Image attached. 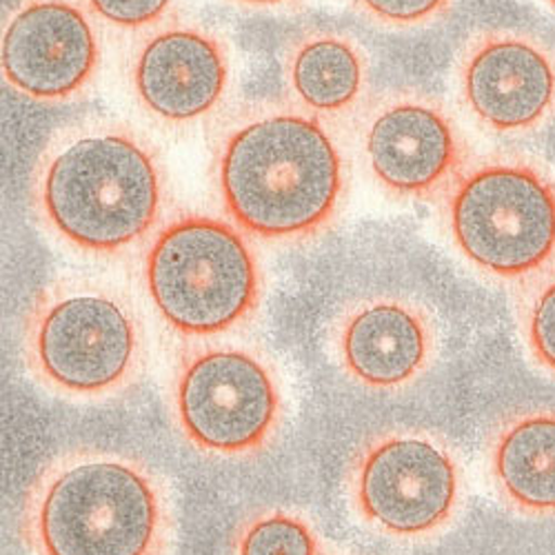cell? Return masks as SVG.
<instances>
[{"label":"cell","instance_id":"cell-15","mask_svg":"<svg viewBox=\"0 0 555 555\" xmlns=\"http://www.w3.org/2000/svg\"><path fill=\"white\" fill-rule=\"evenodd\" d=\"M487 465L500 500L527 518H555V406L520 409L491 431Z\"/></svg>","mask_w":555,"mask_h":555},{"label":"cell","instance_id":"cell-10","mask_svg":"<svg viewBox=\"0 0 555 555\" xmlns=\"http://www.w3.org/2000/svg\"><path fill=\"white\" fill-rule=\"evenodd\" d=\"M127 78L133 101L152 120L194 129L229 105L236 63L231 44L214 27L171 18L133 44Z\"/></svg>","mask_w":555,"mask_h":555},{"label":"cell","instance_id":"cell-16","mask_svg":"<svg viewBox=\"0 0 555 555\" xmlns=\"http://www.w3.org/2000/svg\"><path fill=\"white\" fill-rule=\"evenodd\" d=\"M234 555H325L322 540L313 520L285 506L260 508L245 518L234 538Z\"/></svg>","mask_w":555,"mask_h":555},{"label":"cell","instance_id":"cell-8","mask_svg":"<svg viewBox=\"0 0 555 555\" xmlns=\"http://www.w3.org/2000/svg\"><path fill=\"white\" fill-rule=\"evenodd\" d=\"M465 493L455 449L429 429H385L360 444L347 469V495L360 522L400 542L447 531Z\"/></svg>","mask_w":555,"mask_h":555},{"label":"cell","instance_id":"cell-9","mask_svg":"<svg viewBox=\"0 0 555 555\" xmlns=\"http://www.w3.org/2000/svg\"><path fill=\"white\" fill-rule=\"evenodd\" d=\"M360 158L380 188L402 201H434L472 163L451 109L415 87L387 89L356 120Z\"/></svg>","mask_w":555,"mask_h":555},{"label":"cell","instance_id":"cell-13","mask_svg":"<svg viewBox=\"0 0 555 555\" xmlns=\"http://www.w3.org/2000/svg\"><path fill=\"white\" fill-rule=\"evenodd\" d=\"M343 372L364 389L400 391L436 362L438 327L431 313L402 296H372L343 309L332 330Z\"/></svg>","mask_w":555,"mask_h":555},{"label":"cell","instance_id":"cell-4","mask_svg":"<svg viewBox=\"0 0 555 555\" xmlns=\"http://www.w3.org/2000/svg\"><path fill=\"white\" fill-rule=\"evenodd\" d=\"M31 378L74 402H103L143 378L150 343L141 307L99 275H61L31 300L23 320Z\"/></svg>","mask_w":555,"mask_h":555},{"label":"cell","instance_id":"cell-17","mask_svg":"<svg viewBox=\"0 0 555 555\" xmlns=\"http://www.w3.org/2000/svg\"><path fill=\"white\" fill-rule=\"evenodd\" d=\"M520 330L531 358L555 378V269L527 285L520 300Z\"/></svg>","mask_w":555,"mask_h":555},{"label":"cell","instance_id":"cell-6","mask_svg":"<svg viewBox=\"0 0 555 555\" xmlns=\"http://www.w3.org/2000/svg\"><path fill=\"white\" fill-rule=\"evenodd\" d=\"M451 243L500 283L529 285L555 269V180L520 154L472 160L442 196Z\"/></svg>","mask_w":555,"mask_h":555},{"label":"cell","instance_id":"cell-11","mask_svg":"<svg viewBox=\"0 0 555 555\" xmlns=\"http://www.w3.org/2000/svg\"><path fill=\"white\" fill-rule=\"evenodd\" d=\"M101 23L80 0H16L3 29L5 82L38 105H67L94 87L103 67Z\"/></svg>","mask_w":555,"mask_h":555},{"label":"cell","instance_id":"cell-20","mask_svg":"<svg viewBox=\"0 0 555 555\" xmlns=\"http://www.w3.org/2000/svg\"><path fill=\"white\" fill-rule=\"evenodd\" d=\"M243 12L251 14H285L302 5V0H224Z\"/></svg>","mask_w":555,"mask_h":555},{"label":"cell","instance_id":"cell-1","mask_svg":"<svg viewBox=\"0 0 555 555\" xmlns=\"http://www.w3.org/2000/svg\"><path fill=\"white\" fill-rule=\"evenodd\" d=\"M169 178L150 138L112 116L56 129L29 176V205L44 234L87 258H120L165 222Z\"/></svg>","mask_w":555,"mask_h":555},{"label":"cell","instance_id":"cell-7","mask_svg":"<svg viewBox=\"0 0 555 555\" xmlns=\"http://www.w3.org/2000/svg\"><path fill=\"white\" fill-rule=\"evenodd\" d=\"M169 409L182 438L216 457L267 449L285 421V391L258 349L203 343L184 349L169 380Z\"/></svg>","mask_w":555,"mask_h":555},{"label":"cell","instance_id":"cell-14","mask_svg":"<svg viewBox=\"0 0 555 555\" xmlns=\"http://www.w3.org/2000/svg\"><path fill=\"white\" fill-rule=\"evenodd\" d=\"M285 101L338 129L360 118L372 101V56L351 31L309 25L281 50Z\"/></svg>","mask_w":555,"mask_h":555},{"label":"cell","instance_id":"cell-3","mask_svg":"<svg viewBox=\"0 0 555 555\" xmlns=\"http://www.w3.org/2000/svg\"><path fill=\"white\" fill-rule=\"evenodd\" d=\"M21 529L29 555H171L176 495L141 457L72 449L31 480Z\"/></svg>","mask_w":555,"mask_h":555},{"label":"cell","instance_id":"cell-21","mask_svg":"<svg viewBox=\"0 0 555 555\" xmlns=\"http://www.w3.org/2000/svg\"><path fill=\"white\" fill-rule=\"evenodd\" d=\"M542 3H546V5H548L553 12H555V0H542Z\"/></svg>","mask_w":555,"mask_h":555},{"label":"cell","instance_id":"cell-12","mask_svg":"<svg viewBox=\"0 0 555 555\" xmlns=\"http://www.w3.org/2000/svg\"><path fill=\"white\" fill-rule=\"evenodd\" d=\"M462 107L487 131L527 135L555 118V50L520 29L476 31L457 54Z\"/></svg>","mask_w":555,"mask_h":555},{"label":"cell","instance_id":"cell-18","mask_svg":"<svg viewBox=\"0 0 555 555\" xmlns=\"http://www.w3.org/2000/svg\"><path fill=\"white\" fill-rule=\"evenodd\" d=\"M353 12L380 29L415 31L447 18L460 0H349Z\"/></svg>","mask_w":555,"mask_h":555},{"label":"cell","instance_id":"cell-5","mask_svg":"<svg viewBox=\"0 0 555 555\" xmlns=\"http://www.w3.org/2000/svg\"><path fill=\"white\" fill-rule=\"evenodd\" d=\"M141 281L165 325L194 340L241 330L264 296L251 236L205 211H180L156 229L143 251Z\"/></svg>","mask_w":555,"mask_h":555},{"label":"cell","instance_id":"cell-19","mask_svg":"<svg viewBox=\"0 0 555 555\" xmlns=\"http://www.w3.org/2000/svg\"><path fill=\"white\" fill-rule=\"evenodd\" d=\"M101 27L120 34H145L173 18L180 0H80Z\"/></svg>","mask_w":555,"mask_h":555},{"label":"cell","instance_id":"cell-2","mask_svg":"<svg viewBox=\"0 0 555 555\" xmlns=\"http://www.w3.org/2000/svg\"><path fill=\"white\" fill-rule=\"evenodd\" d=\"M211 182L224 216L262 243L292 245L330 229L349 190L336 129L289 101L238 107L220 125Z\"/></svg>","mask_w":555,"mask_h":555}]
</instances>
